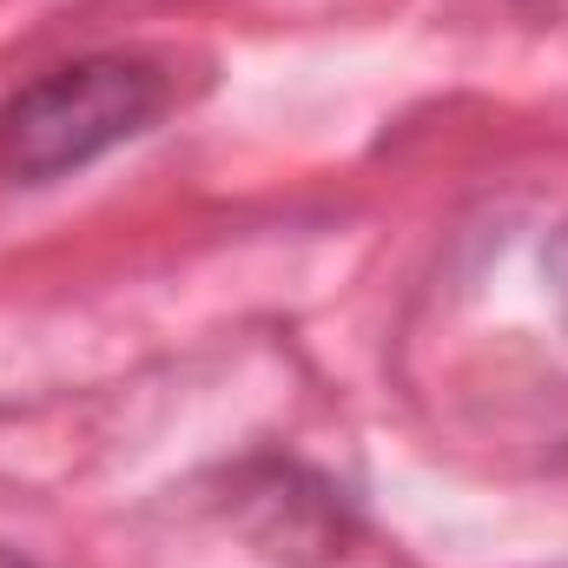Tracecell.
Returning <instances> with one entry per match:
<instances>
[{
    "label": "cell",
    "mask_w": 568,
    "mask_h": 568,
    "mask_svg": "<svg viewBox=\"0 0 568 568\" xmlns=\"http://www.w3.org/2000/svg\"><path fill=\"white\" fill-rule=\"evenodd\" d=\"M0 568H27V562H13V556H0Z\"/></svg>",
    "instance_id": "obj_3"
},
{
    "label": "cell",
    "mask_w": 568,
    "mask_h": 568,
    "mask_svg": "<svg viewBox=\"0 0 568 568\" xmlns=\"http://www.w3.org/2000/svg\"><path fill=\"white\" fill-rule=\"evenodd\" d=\"M542 278H549V297H556V311H562V324H568V225L542 252Z\"/></svg>",
    "instance_id": "obj_2"
},
{
    "label": "cell",
    "mask_w": 568,
    "mask_h": 568,
    "mask_svg": "<svg viewBox=\"0 0 568 568\" xmlns=\"http://www.w3.org/2000/svg\"><path fill=\"white\" fill-rule=\"evenodd\" d=\"M172 106L165 73L140 53H87L40 80H27L13 100H0V179L13 185H53L113 145L140 140Z\"/></svg>",
    "instance_id": "obj_1"
}]
</instances>
